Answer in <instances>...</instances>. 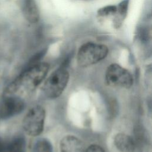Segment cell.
Segmentation results:
<instances>
[{
    "label": "cell",
    "mask_w": 152,
    "mask_h": 152,
    "mask_svg": "<svg viewBox=\"0 0 152 152\" xmlns=\"http://www.w3.org/2000/svg\"><path fill=\"white\" fill-rule=\"evenodd\" d=\"M69 77V72L66 69L64 68L57 69L45 81L43 86L44 94L50 99L58 97L65 88Z\"/></svg>",
    "instance_id": "cell-3"
},
{
    "label": "cell",
    "mask_w": 152,
    "mask_h": 152,
    "mask_svg": "<svg viewBox=\"0 0 152 152\" xmlns=\"http://www.w3.org/2000/svg\"><path fill=\"white\" fill-rule=\"evenodd\" d=\"M84 152H106L105 150L100 145L97 144H92L88 146Z\"/></svg>",
    "instance_id": "cell-14"
},
{
    "label": "cell",
    "mask_w": 152,
    "mask_h": 152,
    "mask_svg": "<svg viewBox=\"0 0 152 152\" xmlns=\"http://www.w3.org/2000/svg\"><path fill=\"white\" fill-rule=\"evenodd\" d=\"M2 142H1V140H0V151H1V148H2Z\"/></svg>",
    "instance_id": "cell-15"
},
{
    "label": "cell",
    "mask_w": 152,
    "mask_h": 152,
    "mask_svg": "<svg viewBox=\"0 0 152 152\" xmlns=\"http://www.w3.org/2000/svg\"><path fill=\"white\" fill-rule=\"evenodd\" d=\"M49 69V65L46 62L30 66L11 83L6 90L5 95L18 96L33 91L46 77Z\"/></svg>",
    "instance_id": "cell-1"
},
{
    "label": "cell",
    "mask_w": 152,
    "mask_h": 152,
    "mask_svg": "<svg viewBox=\"0 0 152 152\" xmlns=\"http://www.w3.org/2000/svg\"><path fill=\"white\" fill-rule=\"evenodd\" d=\"M45 110L40 106L31 108L23 121V127L27 134L35 137L40 135L44 127Z\"/></svg>",
    "instance_id": "cell-4"
},
{
    "label": "cell",
    "mask_w": 152,
    "mask_h": 152,
    "mask_svg": "<svg viewBox=\"0 0 152 152\" xmlns=\"http://www.w3.org/2000/svg\"><path fill=\"white\" fill-rule=\"evenodd\" d=\"M105 81L112 87L129 88L132 86L133 78L127 69L119 64H112L106 69Z\"/></svg>",
    "instance_id": "cell-5"
},
{
    "label": "cell",
    "mask_w": 152,
    "mask_h": 152,
    "mask_svg": "<svg viewBox=\"0 0 152 152\" xmlns=\"http://www.w3.org/2000/svg\"><path fill=\"white\" fill-rule=\"evenodd\" d=\"M114 143L118 150L121 152H134L136 147L134 139L124 133L116 134L114 138Z\"/></svg>",
    "instance_id": "cell-9"
},
{
    "label": "cell",
    "mask_w": 152,
    "mask_h": 152,
    "mask_svg": "<svg viewBox=\"0 0 152 152\" xmlns=\"http://www.w3.org/2000/svg\"><path fill=\"white\" fill-rule=\"evenodd\" d=\"M20 6L24 17L29 23H36L39 21V10L35 0H20Z\"/></svg>",
    "instance_id": "cell-7"
},
{
    "label": "cell",
    "mask_w": 152,
    "mask_h": 152,
    "mask_svg": "<svg viewBox=\"0 0 152 152\" xmlns=\"http://www.w3.org/2000/svg\"><path fill=\"white\" fill-rule=\"evenodd\" d=\"M128 0H123L117 6L116 13L118 14V15L115 21L116 24L117 25V27H119V25L122 24L123 20L124 19L126 15L128 6Z\"/></svg>",
    "instance_id": "cell-11"
},
{
    "label": "cell",
    "mask_w": 152,
    "mask_h": 152,
    "mask_svg": "<svg viewBox=\"0 0 152 152\" xmlns=\"http://www.w3.org/2000/svg\"><path fill=\"white\" fill-rule=\"evenodd\" d=\"M24 106V102L20 97L6 96L0 101V119H6L18 115Z\"/></svg>",
    "instance_id": "cell-6"
},
{
    "label": "cell",
    "mask_w": 152,
    "mask_h": 152,
    "mask_svg": "<svg viewBox=\"0 0 152 152\" xmlns=\"http://www.w3.org/2000/svg\"><path fill=\"white\" fill-rule=\"evenodd\" d=\"M61 152H83L84 144L78 138L72 135L64 137L60 142Z\"/></svg>",
    "instance_id": "cell-8"
},
{
    "label": "cell",
    "mask_w": 152,
    "mask_h": 152,
    "mask_svg": "<svg viewBox=\"0 0 152 152\" xmlns=\"http://www.w3.org/2000/svg\"><path fill=\"white\" fill-rule=\"evenodd\" d=\"M26 142L23 138L17 137L6 144H2L0 152H25Z\"/></svg>",
    "instance_id": "cell-10"
},
{
    "label": "cell",
    "mask_w": 152,
    "mask_h": 152,
    "mask_svg": "<svg viewBox=\"0 0 152 152\" xmlns=\"http://www.w3.org/2000/svg\"><path fill=\"white\" fill-rule=\"evenodd\" d=\"M108 51L107 47L104 45L87 42L83 44L78 51L77 63L81 67L94 65L104 59Z\"/></svg>",
    "instance_id": "cell-2"
},
{
    "label": "cell",
    "mask_w": 152,
    "mask_h": 152,
    "mask_svg": "<svg viewBox=\"0 0 152 152\" xmlns=\"http://www.w3.org/2000/svg\"><path fill=\"white\" fill-rule=\"evenodd\" d=\"M33 152H52V144L46 138L39 139L34 145Z\"/></svg>",
    "instance_id": "cell-12"
},
{
    "label": "cell",
    "mask_w": 152,
    "mask_h": 152,
    "mask_svg": "<svg viewBox=\"0 0 152 152\" xmlns=\"http://www.w3.org/2000/svg\"><path fill=\"white\" fill-rule=\"evenodd\" d=\"M117 12V6L109 5L103 8L99 9L98 11V15L100 16H106L110 14H116Z\"/></svg>",
    "instance_id": "cell-13"
}]
</instances>
